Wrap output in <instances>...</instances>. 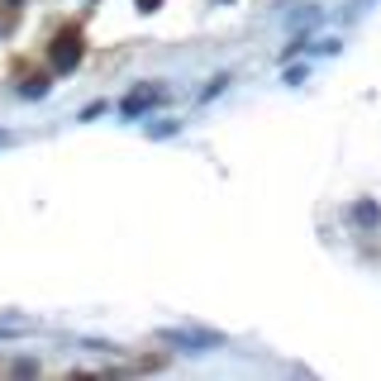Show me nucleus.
<instances>
[{"label": "nucleus", "instance_id": "f257e3e1", "mask_svg": "<svg viewBox=\"0 0 381 381\" xmlns=\"http://www.w3.org/2000/svg\"><path fill=\"white\" fill-rule=\"evenodd\" d=\"M81 33L77 29H63L58 33V43H53V53H48V63H53V72H72V67L81 63Z\"/></svg>", "mask_w": 381, "mask_h": 381}, {"label": "nucleus", "instance_id": "f03ea898", "mask_svg": "<svg viewBox=\"0 0 381 381\" xmlns=\"http://www.w3.org/2000/svg\"><path fill=\"white\" fill-rule=\"evenodd\" d=\"M162 343H181L186 353H210V348H220L224 338L220 333H210V329H167L162 333Z\"/></svg>", "mask_w": 381, "mask_h": 381}, {"label": "nucleus", "instance_id": "7ed1b4c3", "mask_svg": "<svg viewBox=\"0 0 381 381\" xmlns=\"http://www.w3.org/2000/svg\"><path fill=\"white\" fill-rule=\"evenodd\" d=\"M162 100H167V91H162V86H139V91L124 95L119 114H124V119H139L143 110H153V105H162Z\"/></svg>", "mask_w": 381, "mask_h": 381}, {"label": "nucleus", "instance_id": "20e7f679", "mask_svg": "<svg viewBox=\"0 0 381 381\" xmlns=\"http://www.w3.org/2000/svg\"><path fill=\"white\" fill-rule=\"evenodd\" d=\"M162 0H139V10H158Z\"/></svg>", "mask_w": 381, "mask_h": 381}, {"label": "nucleus", "instance_id": "39448f33", "mask_svg": "<svg viewBox=\"0 0 381 381\" xmlns=\"http://www.w3.org/2000/svg\"><path fill=\"white\" fill-rule=\"evenodd\" d=\"M0 143H10V134H0Z\"/></svg>", "mask_w": 381, "mask_h": 381}]
</instances>
